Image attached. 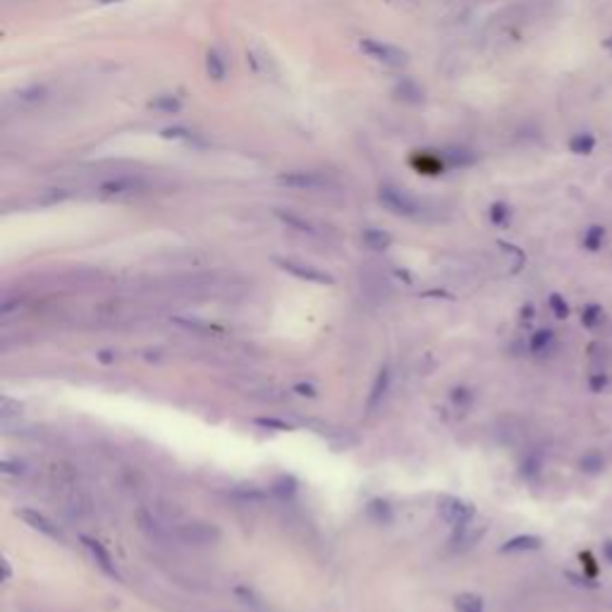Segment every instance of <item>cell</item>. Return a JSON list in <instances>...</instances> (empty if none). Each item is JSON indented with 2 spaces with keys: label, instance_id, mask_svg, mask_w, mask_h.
I'll return each mask as SVG.
<instances>
[{
  "label": "cell",
  "instance_id": "cell-1",
  "mask_svg": "<svg viewBox=\"0 0 612 612\" xmlns=\"http://www.w3.org/2000/svg\"><path fill=\"white\" fill-rule=\"evenodd\" d=\"M378 201H381L388 211H392L395 216L417 218L419 213H421V204H419L414 196H409L407 191L397 189V187H392V184L381 187V191H378Z\"/></svg>",
  "mask_w": 612,
  "mask_h": 612
},
{
  "label": "cell",
  "instance_id": "cell-2",
  "mask_svg": "<svg viewBox=\"0 0 612 612\" xmlns=\"http://www.w3.org/2000/svg\"><path fill=\"white\" fill-rule=\"evenodd\" d=\"M359 48L361 53L368 55L371 60L381 62L385 67H402L407 62V53L402 48L392 44H385V41H378V39H361L359 41Z\"/></svg>",
  "mask_w": 612,
  "mask_h": 612
},
{
  "label": "cell",
  "instance_id": "cell-3",
  "mask_svg": "<svg viewBox=\"0 0 612 612\" xmlns=\"http://www.w3.org/2000/svg\"><path fill=\"white\" fill-rule=\"evenodd\" d=\"M178 538L184 546H196V548L213 546V543L220 541V528L206 522H189L178 526Z\"/></svg>",
  "mask_w": 612,
  "mask_h": 612
},
{
  "label": "cell",
  "instance_id": "cell-4",
  "mask_svg": "<svg viewBox=\"0 0 612 612\" xmlns=\"http://www.w3.org/2000/svg\"><path fill=\"white\" fill-rule=\"evenodd\" d=\"M273 261H276V266L283 268L285 273H289V276H294V278H299V280H306V283H316V285H333L335 283L330 273L321 271V268L311 266V263L297 261V258L276 256Z\"/></svg>",
  "mask_w": 612,
  "mask_h": 612
},
{
  "label": "cell",
  "instance_id": "cell-5",
  "mask_svg": "<svg viewBox=\"0 0 612 612\" xmlns=\"http://www.w3.org/2000/svg\"><path fill=\"white\" fill-rule=\"evenodd\" d=\"M440 517L452 528H461L474 519V507H471L469 502L459 500V497H443V502H440Z\"/></svg>",
  "mask_w": 612,
  "mask_h": 612
},
{
  "label": "cell",
  "instance_id": "cell-6",
  "mask_svg": "<svg viewBox=\"0 0 612 612\" xmlns=\"http://www.w3.org/2000/svg\"><path fill=\"white\" fill-rule=\"evenodd\" d=\"M280 184L292 187V189H321L328 184V180L321 178L318 173H304V170H294V173L280 175Z\"/></svg>",
  "mask_w": 612,
  "mask_h": 612
},
{
  "label": "cell",
  "instance_id": "cell-7",
  "mask_svg": "<svg viewBox=\"0 0 612 612\" xmlns=\"http://www.w3.org/2000/svg\"><path fill=\"white\" fill-rule=\"evenodd\" d=\"M17 517L22 522H27L31 528H36L39 533H44V536L53 538V541H62V531H60L58 526H55L53 522L48 519V517L41 515V512H36V510H19Z\"/></svg>",
  "mask_w": 612,
  "mask_h": 612
},
{
  "label": "cell",
  "instance_id": "cell-8",
  "mask_svg": "<svg viewBox=\"0 0 612 612\" xmlns=\"http://www.w3.org/2000/svg\"><path fill=\"white\" fill-rule=\"evenodd\" d=\"M82 543H84L86 551L91 553L93 562L98 564V569H101V572H106L108 577H113V579H120V572H117L115 562H113L111 553L106 551V546H101L98 541H93V538H86V536L82 538Z\"/></svg>",
  "mask_w": 612,
  "mask_h": 612
},
{
  "label": "cell",
  "instance_id": "cell-9",
  "mask_svg": "<svg viewBox=\"0 0 612 612\" xmlns=\"http://www.w3.org/2000/svg\"><path fill=\"white\" fill-rule=\"evenodd\" d=\"M388 388H390V368L383 366L381 371H378L376 381H373L371 395H368V399H366V409H368V412H376L378 404H381L383 397H385Z\"/></svg>",
  "mask_w": 612,
  "mask_h": 612
},
{
  "label": "cell",
  "instance_id": "cell-10",
  "mask_svg": "<svg viewBox=\"0 0 612 612\" xmlns=\"http://www.w3.org/2000/svg\"><path fill=\"white\" fill-rule=\"evenodd\" d=\"M206 72H209V77L213 82H222L227 75V62L216 48H211L209 53H206Z\"/></svg>",
  "mask_w": 612,
  "mask_h": 612
},
{
  "label": "cell",
  "instance_id": "cell-11",
  "mask_svg": "<svg viewBox=\"0 0 612 612\" xmlns=\"http://www.w3.org/2000/svg\"><path fill=\"white\" fill-rule=\"evenodd\" d=\"M361 240H364V245L368 249H373V251H385V249L392 245V237L388 235V232H383V230H376V227H368V230H364Z\"/></svg>",
  "mask_w": 612,
  "mask_h": 612
},
{
  "label": "cell",
  "instance_id": "cell-12",
  "mask_svg": "<svg viewBox=\"0 0 612 612\" xmlns=\"http://www.w3.org/2000/svg\"><path fill=\"white\" fill-rule=\"evenodd\" d=\"M541 548V538L538 536H517L502 546V553H524V551H538Z\"/></svg>",
  "mask_w": 612,
  "mask_h": 612
},
{
  "label": "cell",
  "instance_id": "cell-13",
  "mask_svg": "<svg viewBox=\"0 0 612 612\" xmlns=\"http://www.w3.org/2000/svg\"><path fill=\"white\" fill-rule=\"evenodd\" d=\"M455 610L457 612H484V600L474 593H459L455 598Z\"/></svg>",
  "mask_w": 612,
  "mask_h": 612
},
{
  "label": "cell",
  "instance_id": "cell-14",
  "mask_svg": "<svg viewBox=\"0 0 612 612\" xmlns=\"http://www.w3.org/2000/svg\"><path fill=\"white\" fill-rule=\"evenodd\" d=\"M103 191H106V194H129V191H137L139 189V182L137 180H127V178H122V180H111V182H106L101 187Z\"/></svg>",
  "mask_w": 612,
  "mask_h": 612
},
{
  "label": "cell",
  "instance_id": "cell-15",
  "mask_svg": "<svg viewBox=\"0 0 612 612\" xmlns=\"http://www.w3.org/2000/svg\"><path fill=\"white\" fill-rule=\"evenodd\" d=\"M151 108L153 111H160V113H168V115H173V113H178L180 108H182V103H180L178 96H170V93H163V96L153 98L151 101Z\"/></svg>",
  "mask_w": 612,
  "mask_h": 612
},
{
  "label": "cell",
  "instance_id": "cell-16",
  "mask_svg": "<svg viewBox=\"0 0 612 612\" xmlns=\"http://www.w3.org/2000/svg\"><path fill=\"white\" fill-rule=\"evenodd\" d=\"M368 517H371L376 524H388L392 519V512H390V505L383 500H373L371 505H368Z\"/></svg>",
  "mask_w": 612,
  "mask_h": 612
},
{
  "label": "cell",
  "instance_id": "cell-17",
  "mask_svg": "<svg viewBox=\"0 0 612 612\" xmlns=\"http://www.w3.org/2000/svg\"><path fill=\"white\" fill-rule=\"evenodd\" d=\"M593 146H595V139L591 137V134H577V137L569 142V149H572L574 153H579V155L591 153V151H593Z\"/></svg>",
  "mask_w": 612,
  "mask_h": 612
},
{
  "label": "cell",
  "instance_id": "cell-18",
  "mask_svg": "<svg viewBox=\"0 0 612 612\" xmlns=\"http://www.w3.org/2000/svg\"><path fill=\"white\" fill-rule=\"evenodd\" d=\"M582 323L586 325V328H595V325H600L603 323V309H600L598 304H589L582 311Z\"/></svg>",
  "mask_w": 612,
  "mask_h": 612
},
{
  "label": "cell",
  "instance_id": "cell-19",
  "mask_svg": "<svg viewBox=\"0 0 612 612\" xmlns=\"http://www.w3.org/2000/svg\"><path fill=\"white\" fill-rule=\"evenodd\" d=\"M603 240H605L603 227H591V230L584 235V247L591 249V251H598V249L603 247Z\"/></svg>",
  "mask_w": 612,
  "mask_h": 612
},
{
  "label": "cell",
  "instance_id": "cell-20",
  "mask_svg": "<svg viewBox=\"0 0 612 612\" xmlns=\"http://www.w3.org/2000/svg\"><path fill=\"white\" fill-rule=\"evenodd\" d=\"M278 216L283 218V220L287 222V225H292L294 230L306 232V235H316V227L311 225L309 220H304V218H297V216H292V213H278Z\"/></svg>",
  "mask_w": 612,
  "mask_h": 612
},
{
  "label": "cell",
  "instance_id": "cell-21",
  "mask_svg": "<svg viewBox=\"0 0 612 612\" xmlns=\"http://www.w3.org/2000/svg\"><path fill=\"white\" fill-rule=\"evenodd\" d=\"M553 340H555L553 330H538V333L533 335V340H531V350H533V352H543V350H548V345H551Z\"/></svg>",
  "mask_w": 612,
  "mask_h": 612
},
{
  "label": "cell",
  "instance_id": "cell-22",
  "mask_svg": "<svg viewBox=\"0 0 612 612\" xmlns=\"http://www.w3.org/2000/svg\"><path fill=\"white\" fill-rule=\"evenodd\" d=\"M490 220L495 222V225H507V220H510V209H507L505 204H495L490 209Z\"/></svg>",
  "mask_w": 612,
  "mask_h": 612
},
{
  "label": "cell",
  "instance_id": "cell-23",
  "mask_svg": "<svg viewBox=\"0 0 612 612\" xmlns=\"http://www.w3.org/2000/svg\"><path fill=\"white\" fill-rule=\"evenodd\" d=\"M551 309H553V314L557 316V318H567V316H569V306L562 297H560V294H551Z\"/></svg>",
  "mask_w": 612,
  "mask_h": 612
},
{
  "label": "cell",
  "instance_id": "cell-24",
  "mask_svg": "<svg viewBox=\"0 0 612 612\" xmlns=\"http://www.w3.org/2000/svg\"><path fill=\"white\" fill-rule=\"evenodd\" d=\"M582 469L589 471V474H595V471L603 469V457H598V455H586V457L582 459Z\"/></svg>",
  "mask_w": 612,
  "mask_h": 612
},
{
  "label": "cell",
  "instance_id": "cell-25",
  "mask_svg": "<svg viewBox=\"0 0 612 612\" xmlns=\"http://www.w3.org/2000/svg\"><path fill=\"white\" fill-rule=\"evenodd\" d=\"M603 388H605V376H603V373H598V376L591 378V390H593V392H600V390H603Z\"/></svg>",
  "mask_w": 612,
  "mask_h": 612
},
{
  "label": "cell",
  "instance_id": "cell-26",
  "mask_svg": "<svg viewBox=\"0 0 612 612\" xmlns=\"http://www.w3.org/2000/svg\"><path fill=\"white\" fill-rule=\"evenodd\" d=\"M187 134H189L187 129H165L163 137L165 139H187Z\"/></svg>",
  "mask_w": 612,
  "mask_h": 612
},
{
  "label": "cell",
  "instance_id": "cell-27",
  "mask_svg": "<svg viewBox=\"0 0 612 612\" xmlns=\"http://www.w3.org/2000/svg\"><path fill=\"white\" fill-rule=\"evenodd\" d=\"M294 390H297L299 395H306V397H314L316 395V388L314 385H294Z\"/></svg>",
  "mask_w": 612,
  "mask_h": 612
},
{
  "label": "cell",
  "instance_id": "cell-28",
  "mask_svg": "<svg viewBox=\"0 0 612 612\" xmlns=\"http://www.w3.org/2000/svg\"><path fill=\"white\" fill-rule=\"evenodd\" d=\"M603 555H605V560H608V562L612 564V538L603 543Z\"/></svg>",
  "mask_w": 612,
  "mask_h": 612
},
{
  "label": "cell",
  "instance_id": "cell-29",
  "mask_svg": "<svg viewBox=\"0 0 612 612\" xmlns=\"http://www.w3.org/2000/svg\"><path fill=\"white\" fill-rule=\"evenodd\" d=\"M98 359H101L103 364H111V361H115V356H113V352H101V354H98Z\"/></svg>",
  "mask_w": 612,
  "mask_h": 612
},
{
  "label": "cell",
  "instance_id": "cell-30",
  "mask_svg": "<svg viewBox=\"0 0 612 612\" xmlns=\"http://www.w3.org/2000/svg\"><path fill=\"white\" fill-rule=\"evenodd\" d=\"M3 569H5V582L10 579V562L8 560H3Z\"/></svg>",
  "mask_w": 612,
  "mask_h": 612
},
{
  "label": "cell",
  "instance_id": "cell-31",
  "mask_svg": "<svg viewBox=\"0 0 612 612\" xmlns=\"http://www.w3.org/2000/svg\"><path fill=\"white\" fill-rule=\"evenodd\" d=\"M98 3H120V0H98Z\"/></svg>",
  "mask_w": 612,
  "mask_h": 612
}]
</instances>
